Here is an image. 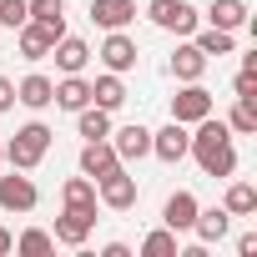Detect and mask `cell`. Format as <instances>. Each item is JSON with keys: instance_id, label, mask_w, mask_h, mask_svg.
<instances>
[{"instance_id": "cell-21", "label": "cell", "mask_w": 257, "mask_h": 257, "mask_svg": "<svg viewBox=\"0 0 257 257\" xmlns=\"http://www.w3.org/2000/svg\"><path fill=\"white\" fill-rule=\"evenodd\" d=\"M61 202L76 207V212H96V182H91V177H71V182L61 187Z\"/></svg>"}, {"instance_id": "cell-32", "label": "cell", "mask_w": 257, "mask_h": 257, "mask_svg": "<svg viewBox=\"0 0 257 257\" xmlns=\"http://www.w3.org/2000/svg\"><path fill=\"white\" fill-rule=\"evenodd\" d=\"M237 252L252 257V252H257V232H242V237H237Z\"/></svg>"}, {"instance_id": "cell-25", "label": "cell", "mask_w": 257, "mask_h": 257, "mask_svg": "<svg viewBox=\"0 0 257 257\" xmlns=\"http://www.w3.org/2000/svg\"><path fill=\"white\" fill-rule=\"evenodd\" d=\"M26 6H31V21H41V26L66 36V0H26Z\"/></svg>"}, {"instance_id": "cell-13", "label": "cell", "mask_w": 257, "mask_h": 257, "mask_svg": "<svg viewBox=\"0 0 257 257\" xmlns=\"http://www.w3.org/2000/svg\"><path fill=\"white\" fill-rule=\"evenodd\" d=\"M101 61H106V71H132L137 66V41L132 36H126V31H111L106 36V46H101Z\"/></svg>"}, {"instance_id": "cell-14", "label": "cell", "mask_w": 257, "mask_h": 257, "mask_svg": "<svg viewBox=\"0 0 257 257\" xmlns=\"http://www.w3.org/2000/svg\"><path fill=\"white\" fill-rule=\"evenodd\" d=\"M51 56H56V66H61L66 76H81V71H86V61H91V46H86V41H76V36H61V41L51 46Z\"/></svg>"}, {"instance_id": "cell-10", "label": "cell", "mask_w": 257, "mask_h": 257, "mask_svg": "<svg viewBox=\"0 0 257 257\" xmlns=\"http://www.w3.org/2000/svg\"><path fill=\"white\" fill-rule=\"evenodd\" d=\"M91 21L106 31H126L137 21V0H91Z\"/></svg>"}, {"instance_id": "cell-16", "label": "cell", "mask_w": 257, "mask_h": 257, "mask_svg": "<svg viewBox=\"0 0 257 257\" xmlns=\"http://www.w3.org/2000/svg\"><path fill=\"white\" fill-rule=\"evenodd\" d=\"M227 227H232V217H227V207H197V217H192V232H197V242H222L227 237Z\"/></svg>"}, {"instance_id": "cell-8", "label": "cell", "mask_w": 257, "mask_h": 257, "mask_svg": "<svg viewBox=\"0 0 257 257\" xmlns=\"http://www.w3.org/2000/svg\"><path fill=\"white\" fill-rule=\"evenodd\" d=\"M91 227H96V212H76V207H66L61 217H56V242H66V247H81L86 237H91Z\"/></svg>"}, {"instance_id": "cell-31", "label": "cell", "mask_w": 257, "mask_h": 257, "mask_svg": "<svg viewBox=\"0 0 257 257\" xmlns=\"http://www.w3.org/2000/svg\"><path fill=\"white\" fill-rule=\"evenodd\" d=\"M11 106H16V81L0 76V111H11Z\"/></svg>"}, {"instance_id": "cell-24", "label": "cell", "mask_w": 257, "mask_h": 257, "mask_svg": "<svg viewBox=\"0 0 257 257\" xmlns=\"http://www.w3.org/2000/svg\"><path fill=\"white\" fill-rule=\"evenodd\" d=\"M207 21H212L217 31H237V26H247V6H242V0H212Z\"/></svg>"}, {"instance_id": "cell-22", "label": "cell", "mask_w": 257, "mask_h": 257, "mask_svg": "<svg viewBox=\"0 0 257 257\" xmlns=\"http://www.w3.org/2000/svg\"><path fill=\"white\" fill-rule=\"evenodd\" d=\"M222 207H227V217H252L257 212V187L252 182H232L227 197H222Z\"/></svg>"}, {"instance_id": "cell-15", "label": "cell", "mask_w": 257, "mask_h": 257, "mask_svg": "<svg viewBox=\"0 0 257 257\" xmlns=\"http://www.w3.org/2000/svg\"><path fill=\"white\" fill-rule=\"evenodd\" d=\"M192 217H197V197H192V192H172L167 207H162V222H167L172 232H192Z\"/></svg>"}, {"instance_id": "cell-20", "label": "cell", "mask_w": 257, "mask_h": 257, "mask_svg": "<svg viewBox=\"0 0 257 257\" xmlns=\"http://www.w3.org/2000/svg\"><path fill=\"white\" fill-rule=\"evenodd\" d=\"M121 101H126V86H121V76H116V71H106V76H96V81H91V106L116 111Z\"/></svg>"}, {"instance_id": "cell-28", "label": "cell", "mask_w": 257, "mask_h": 257, "mask_svg": "<svg viewBox=\"0 0 257 257\" xmlns=\"http://www.w3.org/2000/svg\"><path fill=\"white\" fill-rule=\"evenodd\" d=\"M142 252H147V257H177V232L162 222L157 232H147V237H142Z\"/></svg>"}, {"instance_id": "cell-12", "label": "cell", "mask_w": 257, "mask_h": 257, "mask_svg": "<svg viewBox=\"0 0 257 257\" xmlns=\"http://www.w3.org/2000/svg\"><path fill=\"white\" fill-rule=\"evenodd\" d=\"M56 41H61V31H51V26H41V21H26V26H21V56H26V61H46Z\"/></svg>"}, {"instance_id": "cell-33", "label": "cell", "mask_w": 257, "mask_h": 257, "mask_svg": "<svg viewBox=\"0 0 257 257\" xmlns=\"http://www.w3.org/2000/svg\"><path fill=\"white\" fill-rule=\"evenodd\" d=\"M11 247H16V237H11L6 227H0V252H11Z\"/></svg>"}, {"instance_id": "cell-30", "label": "cell", "mask_w": 257, "mask_h": 257, "mask_svg": "<svg viewBox=\"0 0 257 257\" xmlns=\"http://www.w3.org/2000/svg\"><path fill=\"white\" fill-rule=\"evenodd\" d=\"M26 21H31V6H26V0H0V26L21 31Z\"/></svg>"}, {"instance_id": "cell-34", "label": "cell", "mask_w": 257, "mask_h": 257, "mask_svg": "<svg viewBox=\"0 0 257 257\" xmlns=\"http://www.w3.org/2000/svg\"><path fill=\"white\" fill-rule=\"evenodd\" d=\"M0 162H6V147H0Z\"/></svg>"}, {"instance_id": "cell-19", "label": "cell", "mask_w": 257, "mask_h": 257, "mask_svg": "<svg viewBox=\"0 0 257 257\" xmlns=\"http://www.w3.org/2000/svg\"><path fill=\"white\" fill-rule=\"evenodd\" d=\"M51 91H56V81L36 71V76H26V81L16 86V101H21V106H31V111H41V106H51Z\"/></svg>"}, {"instance_id": "cell-23", "label": "cell", "mask_w": 257, "mask_h": 257, "mask_svg": "<svg viewBox=\"0 0 257 257\" xmlns=\"http://www.w3.org/2000/svg\"><path fill=\"white\" fill-rule=\"evenodd\" d=\"M76 126H81L86 142H101V137H111V111H101V106H81V111H76Z\"/></svg>"}, {"instance_id": "cell-26", "label": "cell", "mask_w": 257, "mask_h": 257, "mask_svg": "<svg viewBox=\"0 0 257 257\" xmlns=\"http://www.w3.org/2000/svg\"><path fill=\"white\" fill-rule=\"evenodd\" d=\"M227 126H232L237 137H252V132H257V96H237V106H232Z\"/></svg>"}, {"instance_id": "cell-6", "label": "cell", "mask_w": 257, "mask_h": 257, "mask_svg": "<svg viewBox=\"0 0 257 257\" xmlns=\"http://www.w3.org/2000/svg\"><path fill=\"white\" fill-rule=\"evenodd\" d=\"M36 202H41V192H36V182L31 177H0V207L6 212H36Z\"/></svg>"}, {"instance_id": "cell-3", "label": "cell", "mask_w": 257, "mask_h": 257, "mask_svg": "<svg viewBox=\"0 0 257 257\" xmlns=\"http://www.w3.org/2000/svg\"><path fill=\"white\" fill-rule=\"evenodd\" d=\"M137 197H142V187H137V177L126 172V167H116V172L96 177V202H101V207H111V212H132V207H137Z\"/></svg>"}, {"instance_id": "cell-11", "label": "cell", "mask_w": 257, "mask_h": 257, "mask_svg": "<svg viewBox=\"0 0 257 257\" xmlns=\"http://www.w3.org/2000/svg\"><path fill=\"white\" fill-rule=\"evenodd\" d=\"M111 147H116L121 162H142V157H152V132L132 121V126H121V132L111 137Z\"/></svg>"}, {"instance_id": "cell-1", "label": "cell", "mask_w": 257, "mask_h": 257, "mask_svg": "<svg viewBox=\"0 0 257 257\" xmlns=\"http://www.w3.org/2000/svg\"><path fill=\"white\" fill-rule=\"evenodd\" d=\"M187 152L197 157V167H202L207 177H232V172H237L232 126H227V121H212V116H202V121H197V137L187 142Z\"/></svg>"}, {"instance_id": "cell-18", "label": "cell", "mask_w": 257, "mask_h": 257, "mask_svg": "<svg viewBox=\"0 0 257 257\" xmlns=\"http://www.w3.org/2000/svg\"><path fill=\"white\" fill-rule=\"evenodd\" d=\"M202 71H207V56H202L192 41L172 51V76H177V81H202Z\"/></svg>"}, {"instance_id": "cell-29", "label": "cell", "mask_w": 257, "mask_h": 257, "mask_svg": "<svg viewBox=\"0 0 257 257\" xmlns=\"http://www.w3.org/2000/svg\"><path fill=\"white\" fill-rule=\"evenodd\" d=\"M51 247H56V237H51V232H41V227H31V232H21V237H16V252H26V257H46Z\"/></svg>"}, {"instance_id": "cell-2", "label": "cell", "mask_w": 257, "mask_h": 257, "mask_svg": "<svg viewBox=\"0 0 257 257\" xmlns=\"http://www.w3.org/2000/svg\"><path fill=\"white\" fill-rule=\"evenodd\" d=\"M46 152H51V126L31 121V126H21V132L11 137V147H6V162H11L16 172H36V167L46 162Z\"/></svg>"}, {"instance_id": "cell-4", "label": "cell", "mask_w": 257, "mask_h": 257, "mask_svg": "<svg viewBox=\"0 0 257 257\" xmlns=\"http://www.w3.org/2000/svg\"><path fill=\"white\" fill-rule=\"evenodd\" d=\"M202 116H212V91H207V86H197V81H182V91L172 96V121L197 126Z\"/></svg>"}, {"instance_id": "cell-27", "label": "cell", "mask_w": 257, "mask_h": 257, "mask_svg": "<svg viewBox=\"0 0 257 257\" xmlns=\"http://www.w3.org/2000/svg\"><path fill=\"white\" fill-rule=\"evenodd\" d=\"M192 36H197L192 46H197L202 56H232V31H217V26H207V31H192Z\"/></svg>"}, {"instance_id": "cell-7", "label": "cell", "mask_w": 257, "mask_h": 257, "mask_svg": "<svg viewBox=\"0 0 257 257\" xmlns=\"http://www.w3.org/2000/svg\"><path fill=\"white\" fill-rule=\"evenodd\" d=\"M116 167H126V162L116 157V147H111L106 137L81 147V177H106V172H116Z\"/></svg>"}, {"instance_id": "cell-17", "label": "cell", "mask_w": 257, "mask_h": 257, "mask_svg": "<svg viewBox=\"0 0 257 257\" xmlns=\"http://www.w3.org/2000/svg\"><path fill=\"white\" fill-rule=\"evenodd\" d=\"M51 101H56L61 111H81V106H91V81H81V76H66V81H56Z\"/></svg>"}, {"instance_id": "cell-9", "label": "cell", "mask_w": 257, "mask_h": 257, "mask_svg": "<svg viewBox=\"0 0 257 257\" xmlns=\"http://www.w3.org/2000/svg\"><path fill=\"white\" fill-rule=\"evenodd\" d=\"M187 126L182 121H167L162 132H152V157H162V162H182L187 157Z\"/></svg>"}, {"instance_id": "cell-5", "label": "cell", "mask_w": 257, "mask_h": 257, "mask_svg": "<svg viewBox=\"0 0 257 257\" xmlns=\"http://www.w3.org/2000/svg\"><path fill=\"white\" fill-rule=\"evenodd\" d=\"M147 16H152V26H162V31H177V36H192L197 31V11L187 6V0H152L147 6Z\"/></svg>"}]
</instances>
